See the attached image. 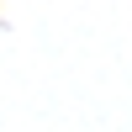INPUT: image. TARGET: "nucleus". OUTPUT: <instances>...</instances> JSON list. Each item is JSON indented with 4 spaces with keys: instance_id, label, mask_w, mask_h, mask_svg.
<instances>
[]
</instances>
